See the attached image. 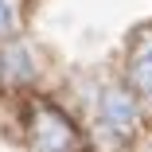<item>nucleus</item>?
Masks as SVG:
<instances>
[{"mask_svg":"<svg viewBox=\"0 0 152 152\" xmlns=\"http://www.w3.org/2000/svg\"><path fill=\"white\" fill-rule=\"evenodd\" d=\"M31 78H35V58H31V51H27V43L23 39L0 43V82L23 86V82H31Z\"/></svg>","mask_w":152,"mask_h":152,"instance_id":"3","label":"nucleus"},{"mask_svg":"<svg viewBox=\"0 0 152 152\" xmlns=\"http://www.w3.org/2000/svg\"><path fill=\"white\" fill-rule=\"evenodd\" d=\"M137 121H140V102L133 94V86H105L98 102L102 133H109L113 140H129L137 133Z\"/></svg>","mask_w":152,"mask_h":152,"instance_id":"2","label":"nucleus"},{"mask_svg":"<svg viewBox=\"0 0 152 152\" xmlns=\"http://www.w3.org/2000/svg\"><path fill=\"white\" fill-rule=\"evenodd\" d=\"M129 86L137 98L152 102V31H144L129 51Z\"/></svg>","mask_w":152,"mask_h":152,"instance_id":"4","label":"nucleus"},{"mask_svg":"<svg viewBox=\"0 0 152 152\" xmlns=\"http://www.w3.org/2000/svg\"><path fill=\"white\" fill-rule=\"evenodd\" d=\"M20 23H23L20 0H0V43L16 39V35H20Z\"/></svg>","mask_w":152,"mask_h":152,"instance_id":"5","label":"nucleus"},{"mask_svg":"<svg viewBox=\"0 0 152 152\" xmlns=\"http://www.w3.org/2000/svg\"><path fill=\"white\" fill-rule=\"evenodd\" d=\"M27 137H31L35 152H78V129L58 105H31V121H27Z\"/></svg>","mask_w":152,"mask_h":152,"instance_id":"1","label":"nucleus"}]
</instances>
